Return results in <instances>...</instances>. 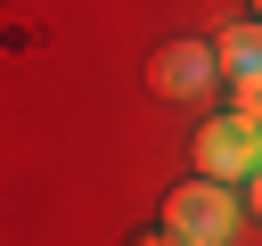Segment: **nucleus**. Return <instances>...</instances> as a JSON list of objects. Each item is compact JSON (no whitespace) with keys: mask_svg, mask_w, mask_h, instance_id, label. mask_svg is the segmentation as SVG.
I'll list each match as a JSON object with an SVG mask.
<instances>
[{"mask_svg":"<svg viewBox=\"0 0 262 246\" xmlns=\"http://www.w3.org/2000/svg\"><path fill=\"white\" fill-rule=\"evenodd\" d=\"M213 49H221V82H229V74H262V25H254V16H246V25H229Z\"/></svg>","mask_w":262,"mask_h":246,"instance_id":"obj_4","label":"nucleus"},{"mask_svg":"<svg viewBox=\"0 0 262 246\" xmlns=\"http://www.w3.org/2000/svg\"><path fill=\"white\" fill-rule=\"evenodd\" d=\"M237 221H246V197H237L229 180H172L156 230H164L172 246H229Z\"/></svg>","mask_w":262,"mask_h":246,"instance_id":"obj_1","label":"nucleus"},{"mask_svg":"<svg viewBox=\"0 0 262 246\" xmlns=\"http://www.w3.org/2000/svg\"><path fill=\"white\" fill-rule=\"evenodd\" d=\"M147 90H156L164 107L213 98V90H221V49H213V41H164V49L147 57Z\"/></svg>","mask_w":262,"mask_h":246,"instance_id":"obj_3","label":"nucleus"},{"mask_svg":"<svg viewBox=\"0 0 262 246\" xmlns=\"http://www.w3.org/2000/svg\"><path fill=\"white\" fill-rule=\"evenodd\" d=\"M221 98H229V115L262 123V74H229V82H221Z\"/></svg>","mask_w":262,"mask_h":246,"instance_id":"obj_5","label":"nucleus"},{"mask_svg":"<svg viewBox=\"0 0 262 246\" xmlns=\"http://www.w3.org/2000/svg\"><path fill=\"white\" fill-rule=\"evenodd\" d=\"M246 213H254V221H262V172H254V180H246Z\"/></svg>","mask_w":262,"mask_h":246,"instance_id":"obj_6","label":"nucleus"},{"mask_svg":"<svg viewBox=\"0 0 262 246\" xmlns=\"http://www.w3.org/2000/svg\"><path fill=\"white\" fill-rule=\"evenodd\" d=\"M254 25H262V0H254Z\"/></svg>","mask_w":262,"mask_h":246,"instance_id":"obj_8","label":"nucleus"},{"mask_svg":"<svg viewBox=\"0 0 262 246\" xmlns=\"http://www.w3.org/2000/svg\"><path fill=\"white\" fill-rule=\"evenodd\" d=\"M131 246H172V238H164V230H147V238H131Z\"/></svg>","mask_w":262,"mask_h":246,"instance_id":"obj_7","label":"nucleus"},{"mask_svg":"<svg viewBox=\"0 0 262 246\" xmlns=\"http://www.w3.org/2000/svg\"><path fill=\"white\" fill-rule=\"evenodd\" d=\"M188 172H196V180H229V189L254 180V172H262V123H246V115H229V107L205 115V123L188 131Z\"/></svg>","mask_w":262,"mask_h":246,"instance_id":"obj_2","label":"nucleus"}]
</instances>
